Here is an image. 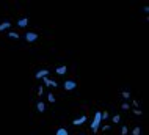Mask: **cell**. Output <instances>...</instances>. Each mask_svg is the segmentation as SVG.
Segmentation results:
<instances>
[{
	"mask_svg": "<svg viewBox=\"0 0 149 135\" xmlns=\"http://www.w3.org/2000/svg\"><path fill=\"white\" fill-rule=\"evenodd\" d=\"M47 76H49V71H47V69H39V71L35 74L36 79H44V77H47Z\"/></svg>",
	"mask_w": 149,
	"mask_h": 135,
	"instance_id": "5b68a950",
	"label": "cell"
},
{
	"mask_svg": "<svg viewBox=\"0 0 149 135\" xmlns=\"http://www.w3.org/2000/svg\"><path fill=\"white\" fill-rule=\"evenodd\" d=\"M10 27H11L10 22H2V24H0V31H5V30H8Z\"/></svg>",
	"mask_w": 149,
	"mask_h": 135,
	"instance_id": "9c48e42d",
	"label": "cell"
},
{
	"mask_svg": "<svg viewBox=\"0 0 149 135\" xmlns=\"http://www.w3.org/2000/svg\"><path fill=\"white\" fill-rule=\"evenodd\" d=\"M64 90H66V91H72V90H75V87H77V83H75L74 80H66L64 82Z\"/></svg>",
	"mask_w": 149,
	"mask_h": 135,
	"instance_id": "3957f363",
	"label": "cell"
},
{
	"mask_svg": "<svg viewBox=\"0 0 149 135\" xmlns=\"http://www.w3.org/2000/svg\"><path fill=\"white\" fill-rule=\"evenodd\" d=\"M141 134V129L140 127H134V130H132V135H140Z\"/></svg>",
	"mask_w": 149,
	"mask_h": 135,
	"instance_id": "7c38bea8",
	"label": "cell"
},
{
	"mask_svg": "<svg viewBox=\"0 0 149 135\" xmlns=\"http://www.w3.org/2000/svg\"><path fill=\"white\" fill-rule=\"evenodd\" d=\"M127 132H129V129H127V126H124L123 129H121V135H127Z\"/></svg>",
	"mask_w": 149,
	"mask_h": 135,
	"instance_id": "e0dca14e",
	"label": "cell"
},
{
	"mask_svg": "<svg viewBox=\"0 0 149 135\" xmlns=\"http://www.w3.org/2000/svg\"><path fill=\"white\" fill-rule=\"evenodd\" d=\"M10 38L17 39V38H19V33H16V31H10Z\"/></svg>",
	"mask_w": 149,
	"mask_h": 135,
	"instance_id": "2e32d148",
	"label": "cell"
},
{
	"mask_svg": "<svg viewBox=\"0 0 149 135\" xmlns=\"http://www.w3.org/2000/svg\"><path fill=\"white\" fill-rule=\"evenodd\" d=\"M119 121H121V116H119V115H115V116H113V122L116 124V122H119Z\"/></svg>",
	"mask_w": 149,
	"mask_h": 135,
	"instance_id": "ac0fdd59",
	"label": "cell"
},
{
	"mask_svg": "<svg viewBox=\"0 0 149 135\" xmlns=\"http://www.w3.org/2000/svg\"><path fill=\"white\" fill-rule=\"evenodd\" d=\"M17 25H19V27H27V25H29V17H22V19H19Z\"/></svg>",
	"mask_w": 149,
	"mask_h": 135,
	"instance_id": "52a82bcc",
	"label": "cell"
},
{
	"mask_svg": "<svg viewBox=\"0 0 149 135\" xmlns=\"http://www.w3.org/2000/svg\"><path fill=\"white\" fill-rule=\"evenodd\" d=\"M100 116H102V120H107L110 115H108V112H102V115H100Z\"/></svg>",
	"mask_w": 149,
	"mask_h": 135,
	"instance_id": "d6986e66",
	"label": "cell"
},
{
	"mask_svg": "<svg viewBox=\"0 0 149 135\" xmlns=\"http://www.w3.org/2000/svg\"><path fill=\"white\" fill-rule=\"evenodd\" d=\"M134 113H135V115H138V116H140V115H143V112H141L140 108H135V110H134Z\"/></svg>",
	"mask_w": 149,
	"mask_h": 135,
	"instance_id": "ffe728a7",
	"label": "cell"
},
{
	"mask_svg": "<svg viewBox=\"0 0 149 135\" xmlns=\"http://www.w3.org/2000/svg\"><path fill=\"white\" fill-rule=\"evenodd\" d=\"M132 105H134L135 108H138V105H140V102L138 101H132Z\"/></svg>",
	"mask_w": 149,
	"mask_h": 135,
	"instance_id": "603a6c76",
	"label": "cell"
},
{
	"mask_svg": "<svg viewBox=\"0 0 149 135\" xmlns=\"http://www.w3.org/2000/svg\"><path fill=\"white\" fill-rule=\"evenodd\" d=\"M100 129H102L104 132H105V130H108V129H110V126H108V124H104V126H100Z\"/></svg>",
	"mask_w": 149,
	"mask_h": 135,
	"instance_id": "44dd1931",
	"label": "cell"
},
{
	"mask_svg": "<svg viewBox=\"0 0 149 135\" xmlns=\"http://www.w3.org/2000/svg\"><path fill=\"white\" fill-rule=\"evenodd\" d=\"M121 96H123L124 99H129V97H130V93H129V91H123V93H121Z\"/></svg>",
	"mask_w": 149,
	"mask_h": 135,
	"instance_id": "5bb4252c",
	"label": "cell"
},
{
	"mask_svg": "<svg viewBox=\"0 0 149 135\" xmlns=\"http://www.w3.org/2000/svg\"><path fill=\"white\" fill-rule=\"evenodd\" d=\"M42 80H44V85H46V87H50V88H57V87H58L57 82H55V80H50L49 77H44Z\"/></svg>",
	"mask_w": 149,
	"mask_h": 135,
	"instance_id": "277c9868",
	"label": "cell"
},
{
	"mask_svg": "<svg viewBox=\"0 0 149 135\" xmlns=\"http://www.w3.org/2000/svg\"><path fill=\"white\" fill-rule=\"evenodd\" d=\"M121 108H123V110H129V108H130V104H129V102H124V104L121 105Z\"/></svg>",
	"mask_w": 149,
	"mask_h": 135,
	"instance_id": "9a60e30c",
	"label": "cell"
},
{
	"mask_svg": "<svg viewBox=\"0 0 149 135\" xmlns=\"http://www.w3.org/2000/svg\"><path fill=\"white\" fill-rule=\"evenodd\" d=\"M66 72H68V68H66V66H58V68H57V74H58V76H64Z\"/></svg>",
	"mask_w": 149,
	"mask_h": 135,
	"instance_id": "ba28073f",
	"label": "cell"
},
{
	"mask_svg": "<svg viewBox=\"0 0 149 135\" xmlns=\"http://www.w3.org/2000/svg\"><path fill=\"white\" fill-rule=\"evenodd\" d=\"M36 108H38V112H44V110H46V104L39 101V102H38V105H36Z\"/></svg>",
	"mask_w": 149,
	"mask_h": 135,
	"instance_id": "30bf717a",
	"label": "cell"
},
{
	"mask_svg": "<svg viewBox=\"0 0 149 135\" xmlns=\"http://www.w3.org/2000/svg\"><path fill=\"white\" fill-rule=\"evenodd\" d=\"M85 121H86V116H85V115H82V116L75 118V120L72 121V124H74V126H82V124H83V122H85Z\"/></svg>",
	"mask_w": 149,
	"mask_h": 135,
	"instance_id": "8992f818",
	"label": "cell"
},
{
	"mask_svg": "<svg viewBox=\"0 0 149 135\" xmlns=\"http://www.w3.org/2000/svg\"><path fill=\"white\" fill-rule=\"evenodd\" d=\"M55 135H69V132H68V130L64 129V127H60V129L57 130V134H55Z\"/></svg>",
	"mask_w": 149,
	"mask_h": 135,
	"instance_id": "8fae6325",
	"label": "cell"
},
{
	"mask_svg": "<svg viewBox=\"0 0 149 135\" xmlns=\"http://www.w3.org/2000/svg\"><path fill=\"white\" fill-rule=\"evenodd\" d=\"M24 38H25L27 43H35V41L38 39V33H35V31H27Z\"/></svg>",
	"mask_w": 149,
	"mask_h": 135,
	"instance_id": "7a4b0ae2",
	"label": "cell"
},
{
	"mask_svg": "<svg viewBox=\"0 0 149 135\" xmlns=\"http://www.w3.org/2000/svg\"><path fill=\"white\" fill-rule=\"evenodd\" d=\"M102 112H96L94 113V118H93V122H91V130L93 132H97L99 130V127H100V122H102Z\"/></svg>",
	"mask_w": 149,
	"mask_h": 135,
	"instance_id": "6da1fadb",
	"label": "cell"
},
{
	"mask_svg": "<svg viewBox=\"0 0 149 135\" xmlns=\"http://www.w3.org/2000/svg\"><path fill=\"white\" fill-rule=\"evenodd\" d=\"M42 93H44V88L39 87V88H38V96H42Z\"/></svg>",
	"mask_w": 149,
	"mask_h": 135,
	"instance_id": "7402d4cb",
	"label": "cell"
},
{
	"mask_svg": "<svg viewBox=\"0 0 149 135\" xmlns=\"http://www.w3.org/2000/svg\"><path fill=\"white\" fill-rule=\"evenodd\" d=\"M47 101H49V102H55V96L52 94V93H49V94H47Z\"/></svg>",
	"mask_w": 149,
	"mask_h": 135,
	"instance_id": "4fadbf2b",
	"label": "cell"
}]
</instances>
